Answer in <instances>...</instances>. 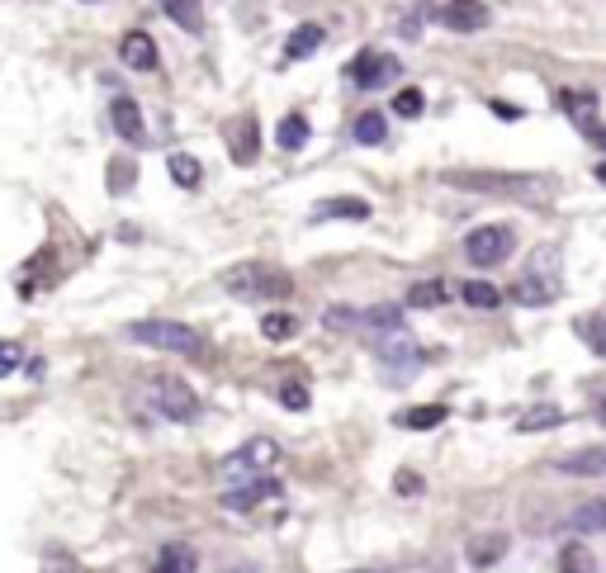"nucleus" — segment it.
Segmentation results:
<instances>
[{
  "label": "nucleus",
  "instance_id": "f257e3e1",
  "mask_svg": "<svg viewBox=\"0 0 606 573\" xmlns=\"http://www.w3.org/2000/svg\"><path fill=\"white\" fill-rule=\"evenodd\" d=\"M446 185L469 190V195H493V199H517V204H550L554 180L550 176H521V171H446Z\"/></svg>",
  "mask_w": 606,
  "mask_h": 573
},
{
  "label": "nucleus",
  "instance_id": "f03ea898",
  "mask_svg": "<svg viewBox=\"0 0 606 573\" xmlns=\"http://www.w3.org/2000/svg\"><path fill=\"white\" fill-rule=\"evenodd\" d=\"M223 289H228L232 299H247V304H280V299H289L294 280H289L280 266L247 261V266L223 270Z\"/></svg>",
  "mask_w": 606,
  "mask_h": 573
},
{
  "label": "nucleus",
  "instance_id": "7ed1b4c3",
  "mask_svg": "<svg viewBox=\"0 0 606 573\" xmlns=\"http://www.w3.org/2000/svg\"><path fill=\"white\" fill-rule=\"evenodd\" d=\"M124 332L128 341L152 346V351H171V356H199L204 351V337H199L195 327L171 323V318H143V323H128Z\"/></svg>",
  "mask_w": 606,
  "mask_h": 573
},
{
  "label": "nucleus",
  "instance_id": "20e7f679",
  "mask_svg": "<svg viewBox=\"0 0 606 573\" xmlns=\"http://www.w3.org/2000/svg\"><path fill=\"white\" fill-rule=\"evenodd\" d=\"M275 460H280V446L270 441V436H256V441H247L242 450H232L228 460H223V474L228 479H270V469H275Z\"/></svg>",
  "mask_w": 606,
  "mask_h": 573
},
{
  "label": "nucleus",
  "instance_id": "39448f33",
  "mask_svg": "<svg viewBox=\"0 0 606 573\" xmlns=\"http://www.w3.org/2000/svg\"><path fill=\"white\" fill-rule=\"evenodd\" d=\"M512 247H517V233H512L507 223H483V228H474V233L464 237V256L483 270L502 266V261L512 256Z\"/></svg>",
  "mask_w": 606,
  "mask_h": 573
},
{
  "label": "nucleus",
  "instance_id": "423d86ee",
  "mask_svg": "<svg viewBox=\"0 0 606 573\" xmlns=\"http://www.w3.org/2000/svg\"><path fill=\"white\" fill-rule=\"evenodd\" d=\"M147 398H152V408L161 417H171V422H195L199 417V394L185 384V379H152L147 384Z\"/></svg>",
  "mask_w": 606,
  "mask_h": 573
},
{
  "label": "nucleus",
  "instance_id": "0eeeda50",
  "mask_svg": "<svg viewBox=\"0 0 606 573\" xmlns=\"http://www.w3.org/2000/svg\"><path fill=\"white\" fill-rule=\"evenodd\" d=\"M554 261H559V251H554V247H540V251H535L531 270H526L517 285H512V304H526V308L550 304L554 294H559V285H554V280H545V266H554Z\"/></svg>",
  "mask_w": 606,
  "mask_h": 573
},
{
  "label": "nucleus",
  "instance_id": "6e6552de",
  "mask_svg": "<svg viewBox=\"0 0 606 573\" xmlns=\"http://www.w3.org/2000/svg\"><path fill=\"white\" fill-rule=\"evenodd\" d=\"M375 360H379V370H384L389 384H408V375L422 365V351H417L403 332H393V337L375 341Z\"/></svg>",
  "mask_w": 606,
  "mask_h": 573
},
{
  "label": "nucleus",
  "instance_id": "1a4fd4ad",
  "mask_svg": "<svg viewBox=\"0 0 606 573\" xmlns=\"http://www.w3.org/2000/svg\"><path fill=\"white\" fill-rule=\"evenodd\" d=\"M398 72H403V62H398V57L370 48V53L356 57L351 81H356V90H379V86H389V81H398Z\"/></svg>",
  "mask_w": 606,
  "mask_h": 573
},
{
  "label": "nucleus",
  "instance_id": "9d476101",
  "mask_svg": "<svg viewBox=\"0 0 606 573\" xmlns=\"http://www.w3.org/2000/svg\"><path fill=\"white\" fill-rule=\"evenodd\" d=\"M488 19H493V10L483 0H446L436 10V24H446L455 34H479V29H488Z\"/></svg>",
  "mask_w": 606,
  "mask_h": 573
},
{
  "label": "nucleus",
  "instance_id": "9b49d317",
  "mask_svg": "<svg viewBox=\"0 0 606 573\" xmlns=\"http://www.w3.org/2000/svg\"><path fill=\"white\" fill-rule=\"evenodd\" d=\"M119 57H124V67H133V72H157V43H152V34H143V29L124 34Z\"/></svg>",
  "mask_w": 606,
  "mask_h": 573
},
{
  "label": "nucleus",
  "instance_id": "f8f14e48",
  "mask_svg": "<svg viewBox=\"0 0 606 573\" xmlns=\"http://www.w3.org/2000/svg\"><path fill=\"white\" fill-rule=\"evenodd\" d=\"M280 484L275 479H251V484H237L232 493H223V507L228 512H251V507H261L266 498H275Z\"/></svg>",
  "mask_w": 606,
  "mask_h": 573
},
{
  "label": "nucleus",
  "instance_id": "ddd939ff",
  "mask_svg": "<svg viewBox=\"0 0 606 573\" xmlns=\"http://www.w3.org/2000/svg\"><path fill=\"white\" fill-rule=\"evenodd\" d=\"M109 124H114V133H119V138H128V143H143V109L133 105L128 95H119V100L109 105Z\"/></svg>",
  "mask_w": 606,
  "mask_h": 573
},
{
  "label": "nucleus",
  "instance_id": "4468645a",
  "mask_svg": "<svg viewBox=\"0 0 606 573\" xmlns=\"http://www.w3.org/2000/svg\"><path fill=\"white\" fill-rule=\"evenodd\" d=\"M507 545H512V540L502 536V531H488V536L469 540V545H464V555H469V564H474V569H493V564L507 555Z\"/></svg>",
  "mask_w": 606,
  "mask_h": 573
},
{
  "label": "nucleus",
  "instance_id": "2eb2a0df",
  "mask_svg": "<svg viewBox=\"0 0 606 573\" xmlns=\"http://www.w3.org/2000/svg\"><path fill=\"white\" fill-rule=\"evenodd\" d=\"M313 218L318 223H327V218H370V199H360V195H337V199H322L318 209H313Z\"/></svg>",
  "mask_w": 606,
  "mask_h": 573
},
{
  "label": "nucleus",
  "instance_id": "dca6fc26",
  "mask_svg": "<svg viewBox=\"0 0 606 573\" xmlns=\"http://www.w3.org/2000/svg\"><path fill=\"white\" fill-rule=\"evenodd\" d=\"M228 152H232V162H237V166L256 162V124H251V119L228 124Z\"/></svg>",
  "mask_w": 606,
  "mask_h": 573
},
{
  "label": "nucleus",
  "instance_id": "f3484780",
  "mask_svg": "<svg viewBox=\"0 0 606 573\" xmlns=\"http://www.w3.org/2000/svg\"><path fill=\"white\" fill-rule=\"evenodd\" d=\"M356 332H384V337H393V332H403V318H398V304H375L360 313V327Z\"/></svg>",
  "mask_w": 606,
  "mask_h": 573
},
{
  "label": "nucleus",
  "instance_id": "a211bd4d",
  "mask_svg": "<svg viewBox=\"0 0 606 573\" xmlns=\"http://www.w3.org/2000/svg\"><path fill=\"white\" fill-rule=\"evenodd\" d=\"M554 469H559V474H606V446L573 450V455H564V460H554Z\"/></svg>",
  "mask_w": 606,
  "mask_h": 573
},
{
  "label": "nucleus",
  "instance_id": "6ab92c4d",
  "mask_svg": "<svg viewBox=\"0 0 606 573\" xmlns=\"http://www.w3.org/2000/svg\"><path fill=\"white\" fill-rule=\"evenodd\" d=\"M318 48H322V24H299V29L285 38V57H289V62H299V57H313Z\"/></svg>",
  "mask_w": 606,
  "mask_h": 573
},
{
  "label": "nucleus",
  "instance_id": "aec40b11",
  "mask_svg": "<svg viewBox=\"0 0 606 573\" xmlns=\"http://www.w3.org/2000/svg\"><path fill=\"white\" fill-rule=\"evenodd\" d=\"M450 412L441 408V403H422V408H408V412H398V427H408V431H436L441 422H446Z\"/></svg>",
  "mask_w": 606,
  "mask_h": 573
},
{
  "label": "nucleus",
  "instance_id": "412c9836",
  "mask_svg": "<svg viewBox=\"0 0 606 573\" xmlns=\"http://www.w3.org/2000/svg\"><path fill=\"white\" fill-rule=\"evenodd\" d=\"M166 19L185 34H199L204 29V5L199 0H166Z\"/></svg>",
  "mask_w": 606,
  "mask_h": 573
},
{
  "label": "nucleus",
  "instance_id": "4be33fe9",
  "mask_svg": "<svg viewBox=\"0 0 606 573\" xmlns=\"http://www.w3.org/2000/svg\"><path fill=\"white\" fill-rule=\"evenodd\" d=\"M569 531H606V498L597 502H583V507H573L569 512Z\"/></svg>",
  "mask_w": 606,
  "mask_h": 573
},
{
  "label": "nucleus",
  "instance_id": "5701e85b",
  "mask_svg": "<svg viewBox=\"0 0 606 573\" xmlns=\"http://www.w3.org/2000/svg\"><path fill=\"white\" fill-rule=\"evenodd\" d=\"M554 569H559V573H592V550L583 545V540H569V545H559Z\"/></svg>",
  "mask_w": 606,
  "mask_h": 573
},
{
  "label": "nucleus",
  "instance_id": "b1692460",
  "mask_svg": "<svg viewBox=\"0 0 606 573\" xmlns=\"http://www.w3.org/2000/svg\"><path fill=\"white\" fill-rule=\"evenodd\" d=\"M275 143L285 147V152H299V147L308 143V119H303V114H285L280 128H275Z\"/></svg>",
  "mask_w": 606,
  "mask_h": 573
},
{
  "label": "nucleus",
  "instance_id": "393cba45",
  "mask_svg": "<svg viewBox=\"0 0 606 573\" xmlns=\"http://www.w3.org/2000/svg\"><path fill=\"white\" fill-rule=\"evenodd\" d=\"M161 569H171V573H195L199 569V555L190 550V545H161Z\"/></svg>",
  "mask_w": 606,
  "mask_h": 573
},
{
  "label": "nucleus",
  "instance_id": "a878e982",
  "mask_svg": "<svg viewBox=\"0 0 606 573\" xmlns=\"http://www.w3.org/2000/svg\"><path fill=\"white\" fill-rule=\"evenodd\" d=\"M446 304V285L441 280H417L408 289V308H441Z\"/></svg>",
  "mask_w": 606,
  "mask_h": 573
},
{
  "label": "nucleus",
  "instance_id": "bb28decb",
  "mask_svg": "<svg viewBox=\"0 0 606 573\" xmlns=\"http://www.w3.org/2000/svg\"><path fill=\"white\" fill-rule=\"evenodd\" d=\"M166 171H171V180H176V185H185V190H195L199 176H204V171H199V162L190 157V152H171Z\"/></svg>",
  "mask_w": 606,
  "mask_h": 573
},
{
  "label": "nucleus",
  "instance_id": "cd10ccee",
  "mask_svg": "<svg viewBox=\"0 0 606 573\" xmlns=\"http://www.w3.org/2000/svg\"><path fill=\"white\" fill-rule=\"evenodd\" d=\"M294 332H299V318H294V313H280V308H275V313L261 318V337L266 341H289Z\"/></svg>",
  "mask_w": 606,
  "mask_h": 573
},
{
  "label": "nucleus",
  "instance_id": "c85d7f7f",
  "mask_svg": "<svg viewBox=\"0 0 606 573\" xmlns=\"http://www.w3.org/2000/svg\"><path fill=\"white\" fill-rule=\"evenodd\" d=\"M351 133H356V143H365V147H375V143H384V138H389V128H384V114H375V109H370V114H360Z\"/></svg>",
  "mask_w": 606,
  "mask_h": 573
},
{
  "label": "nucleus",
  "instance_id": "c756f323",
  "mask_svg": "<svg viewBox=\"0 0 606 573\" xmlns=\"http://www.w3.org/2000/svg\"><path fill=\"white\" fill-rule=\"evenodd\" d=\"M464 304H469V308H483V313H488V308L502 304V289H493L488 280H469V285H464Z\"/></svg>",
  "mask_w": 606,
  "mask_h": 573
},
{
  "label": "nucleus",
  "instance_id": "7c9ffc66",
  "mask_svg": "<svg viewBox=\"0 0 606 573\" xmlns=\"http://www.w3.org/2000/svg\"><path fill=\"white\" fill-rule=\"evenodd\" d=\"M564 109H569L573 119L588 128V119L597 114V95H592V90H588V95H583V90H564Z\"/></svg>",
  "mask_w": 606,
  "mask_h": 573
},
{
  "label": "nucleus",
  "instance_id": "2f4dec72",
  "mask_svg": "<svg viewBox=\"0 0 606 573\" xmlns=\"http://www.w3.org/2000/svg\"><path fill=\"white\" fill-rule=\"evenodd\" d=\"M564 422V412L559 408H531L526 417L517 422V431H540V427H559Z\"/></svg>",
  "mask_w": 606,
  "mask_h": 573
},
{
  "label": "nucleus",
  "instance_id": "473e14b6",
  "mask_svg": "<svg viewBox=\"0 0 606 573\" xmlns=\"http://www.w3.org/2000/svg\"><path fill=\"white\" fill-rule=\"evenodd\" d=\"M393 109H398V119H417V114L427 109V100H422V90H398Z\"/></svg>",
  "mask_w": 606,
  "mask_h": 573
},
{
  "label": "nucleus",
  "instance_id": "72a5a7b5",
  "mask_svg": "<svg viewBox=\"0 0 606 573\" xmlns=\"http://www.w3.org/2000/svg\"><path fill=\"white\" fill-rule=\"evenodd\" d=\"M19 360H24V351H19L15 341H0V379H5V375H15V370H19Z\"/></svg>",
  "mask_w": 606,
  "mask_h": 573
},
{
  "label": "nucleus",
  "instance_id": "f704fd0d",
  "mask_svg": "<svg viewBox=\"0 0 606 573\" xmlns=\"http://www.w3.org/2000/svg\"><path fill=\"white\" fill-rule=\"evenodd\" d=\"M280 403L294 408V412H303L308 408V389H303V384H285V389H280Z\"/></svg>",
  "mask_w": 606,
  "mask_h": 573
},
{
  "label": "nucleus",
  "instance_id": "c9c22d12",
  "mask_svg": "<svg viewBox=\"0 0 606 573\" xmlns=\"http://www.w3.org/2000/svg\"><path fill=\"white\" fill-rule=\"evenodd\" d=\"M493 114H502V119H526L521 105H502V100H493Z\"/></svg>",
  "mask_w": 606,
  "mask_h": 573
},
{
  "label": "nucleus",
  "instance_id": "e433bc0d",
  "mask_svg": "<svg viewBox=\"0 0 606 573\" xmlns=\"http://www.w3.org/2000/svg\"><path fill=\"white\" fill-rule=\"evenodd\" d=\"M393 488H403V493H417V488H422V479H417V474H398V479H393Z\"/></svg>",
  "mask_w": 606,
  "mask_h": 573
},
{
  "label": "nucleus",
  "instance_id": "4c0bfd02",
  "mask_svg": "<svg viewBox=\"0 0 606 573\" xmlns=\"http://www.w3.org/2000/svg\"><path fill=\"white\" fill-rule=\"evenodd\" d=\"M583 133H588V143H597V147L606 152V124H588Z\"/></svg>",
  "mask_w": 606,
  "mask_h": 573
},
{
  "label": "nucleus",
  "instance_id": "58836bf2",
  "mask_svg": "<svg viewBox=\"0 0 606 573\" xmlns=\"http://www.w3.org/2000/svg\"><path fill=\"white\" fill-rule=\"evenodd\" d=\"M597 351H602V356H606V318H602V323H597Z\"/></svg>",
  "mask_w": 606,
  "mask_h": 573
},
{
  "label": "nucleus",
  "instance_id": "ea45409f",
  "mask_svg": "<svg viewBox=\"0 0 606 573\" xmlns=\"http://www.w3.org/2000/svg\"><path fill=\"white\" fill-rule=\"evenodd\" d=\"M356 573H398V569H356Z\"/></svg>",
  "mask_w": 606,
  "mask_h": 573
},
{
  "label": "nucleus",
  "instance_id": "a19ab883",
  "mask_svg": "<svg viewBox=\"0 0 606 573\" xmlns=\"http://www.w3.org/2000/svg\"><path fill=\"white\" fill-rule=\"evenodd\" d=\"M597 180H602V185H606V162H602V166H597Z\"/></svg>",
  "mask_w": 606,
  "mask_h": 573
},
{
  "label": "nucleus",
  "instance_id": "79ce46f5",
  "mask_svg": "<svg viewBox=\"0 0 606 573\" xmlns=\"http://www.w3.org/2000/svg\"><path fill=\"white\" fill-rule=\"evenodd\" d=\"M228 573H256V569H228Z\"/></svg>",
  "mask_w": 606,
  "mask_h": 573
},
{
  "label": "nucleus",
  "instance_id": "37998d69",
  "mask_svg": "<svg viewBox=\"0 0 606 573\" xmlns=\"http://www.w3.org/2000/svg\"><path fill=\"white\" fill-rule=\"evenodd\" d=\"M152 573H171V569H152Z\"/></svg>",
  "mask_w": 606,
  "mask_h": 573
}]
</instances>
